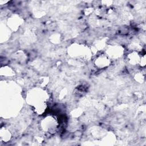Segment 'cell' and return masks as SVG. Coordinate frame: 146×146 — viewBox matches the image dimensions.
I'll return each instance as SVG.
<instances>
[{
	"label": "cell",
	"mask_w": 146,
	"mask_h": 146,
	"mask_svg": "<svg viewBox=\"0 0 146 146\" xmlns=\"http://www.w3.org/2000/svg\"><path fill=\"white\" fill-rule=\"evenodd\" d=\"M141 56L139 55L137 52L133 51L132 52L128 54L127 55V59L128 62L132 65L140 64Z\"/></svg>",
	"instance_id": "7a4b0ae2"
},
{
	"label": "cell",
	"mask_w": 146,
	"mask_h": 146,
	"mask_svg": "<svg viewBox=\"0 0 146 146\" xmlns=\"http://www.w3.org/2000/svg\"><path fill=\"white\" fill-rule=\"evenodd\" d=\"M110 59L104 54H100L98 55L94 60L95 66L100 69L108 67L110 64Z\"/></svg>",
	"instance_id": "6da1fadb"
}]
</instances>
